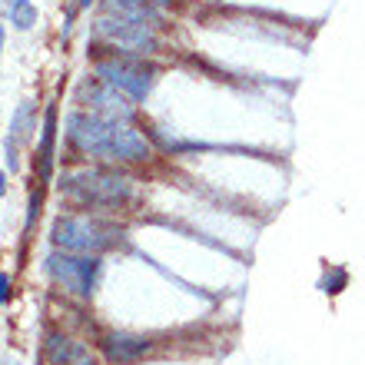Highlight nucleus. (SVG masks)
<instances>
[{
  "mask_svg": "<svg viewBox=\"0 0 365 365\" xmlns=\"http://www.w3.org/2000/svg\"><path fill=\"white\" fill-rule=\"evenodd\" d=\"M67 143L83 156L110 160V163H143L153 156V146L133 123L103 120L87 110H73L67 116Z\"/></svg>",
  "mask_w": 365,
  "mask_h": 365,
  "instance_id": "nucleus-1",
  "label": "nucleus"
},
{
  "mask_svg": "<svg viewBox=\"0 0 365 365\" xmlns=\"http://www.w3.org/2000/svg\"><path fill=\"white\" fill-rule=\"evenodd\" d=\"M60 192L83 210H123L133 200V180L103 166H90V170H73L63 176Z\"/></svg>",
  "mask_w": 365,
  "mask_h": 365,
  "instance_id": "nucleus-2",
  "label": "nucleus"
},
{
  "mask_svg": "<svg viewBox=\"0 0 365 365\" xmlns=\"http://www.w3.org/2000/svg\"><path fill=\"white\" fill-rule=\"evenodd\" d=\"M123 240V230L116 222L96 220V216H80V212H67L57 216L50 226V242L57 250L67 252H87V256H100V252L113 250Z\"/></svg>",
  "mask_w": 365,
  "mask_h": 365,
  "instance_id": "nucleus-3",
  "label": "nucleus"
},
{
  "mask_svg": "<svg viewBox=\"0 0 365 365\" xmlns=\"http://www.w3.org/2000/svg\"><path fill=\"white\" fill-rule=\"evenodd\" d=\"M93 77L103 80L106 87L120 90L130 100H146L156 83V70L143 63V57H130V53H113V57H100L93 63Z\"/></svg>",
  "mask_w": 365,
  "mask_h": 365,
  "instance_id": "nucleus-4",
  "label": "nucleus"
},
{
  "mask_svg": "<svg viewBox=\"0 0 365 365\" xmlns=\"http://www.w3.org/2000/svg\"><path fill=\"white\" fill-rule=\"evenodd\" d=\"M47 272L63 292H70L77 299H90L96 292L100 272H103V259L100 256H87V252L53 250L47 256Z\"/></svg>",
  "mask_w": 365,
  "mask_h": 365,
  "instance_id": "nucleus-5",
  "label": "nucleus"
},
{
  "mask_svg": "<svg viewBox=\"0 0 365 365\" xmlns=\"http://www.w3.org/2000/svg\"><path fill=\"white\" fill-rule=\"evenodd\" d=\"M93 34L100 43H106L116 53H130V57H150L160 50V37L156 27L150 24H133V20H120V17H103L93 24Z\"/></svg>",
  "mask_w": 365,
  "mask_h": 365,
  "instance_id": "nucleus-6",
  "label": "nucleus"
},
{
  "mask_svg": "<svg viewBox=\"0 0 365 365\" xmlns=\"http://www.w3.org/2000/svg\"><path fill=\"white\" fill-rule=\"evenodd\" d=\"M77 103H83V110L103 120H116V123H133V103L130 96H123L120 90L106 87L103 80H83L77 90Z\"/></svg>",
  "mask_w": 365,
  "mask_h": 365,
  "instance_id": "nucleus-7",
  "label": "nucleus"
},
{
  "mask_svg": "<svg viewBox=\"0 0 365 365\" xmlns=\"http://www.w3.org/2000/svg\"><path fill=\"white\" fill-rule=\"evenodd\" d=\"M100 346H103V356L113 365H133L153 352V342L146 336H133V332H106L100 339Z\"/></svg>",
  "mask_w": 365,
  "mask_h": 365,
  "instance_id": "nucleus-8",
  "label": "nucleus"
},
{
  "mask_svg": "<svg viewBox=\"0 0 365 365\" xmlns=\"http://www.w3.org/2000/svg\"><path fill=\"white\" fill-rule=\"evenodd\" d=\"M43 356L50 365H93L90 359V349L83 342L70 336H60V332H50L47 342H43Z\"/></svg>",
  "mask_w": 365,
  "mask_h": 365,
  "instance_id": "nucleus-9",
  "label": "nucleus"
},
{
  "mask_svg": "<svg viewBox=\"0 0 365 365\" xmlns=\"http://www.w3.org/2000/svg\"><path fill=\"white\" fill-rule=\"evenodd\" d=\"M103 14L120 20H133V24H150V27L163 24V10L146 7V4H133V0H103Z\"/></svg>",
  "mask_w": 365,
  "mask_h": 365,
  "instance_id": "nucleus-10",
  "label": "nucleus"
},
{
  "mask_svg": "<svg viewBox=\"0 0 365 365\" xmlns=\"http://www.w3.org/2000/svg\"><path fill=\"white\" fill-rule=\"evenodd\" d=\"M53 140H57V106L50 103L43 113V136H40V176L43 180L53 170Z\"/></svg>",
  "mask_w": 365,
  "mask_h": 365,
  "instance_id": "nucleus-11",
  "label": "nucleus"
},
{
  "mask_svg": "<svg viewBox=\"0 0 365 365\" xmlns=\"http://www.w3.org/2000/svg\"><path fill=\"white\" fill-rule=\"evenodd\" d=\"M4 14L17 30H30L37 24V7L34 0H4Z\"/></svg>",
  "mask_w": 365,
  "mask_h": 365,
  "instance_id": "nucleus-12",
  "label": "nucleus"
},
{
  "mask_svg": "<svg viewBox=\"0 0 365 365\" xmlns=\"http://www.w3.org/2000/svg\"><path fill=\"white\" fill-rule=\"evenodd\" d=\"M0 302H10V276L0 272Z\"/></svg>",
  "mask_w": 365,
  "mask_h": 365,
  "instance_id": "nucleus-13",
  "label": "nucleus"
},
{
  "mask_svg": "<svg viewBox=\"0 0 365 365\" xmlns=\"http://www.w3.org/2000/svg\"><path fill=\"white\" fill-rule=\"evenodd\" d=\"M133 4H146V7H156V10H163L166 4H173V0H133Z\"/></svg>",
  "mask_w": 365,
  "mask_h": 365,
  "instance_id": "nucleus-14",
  "label": "nucleus"
},
{
  "mask_svg": "<svg viewBox=\"0 0 365 365\" xmlns=\"http://www.w3.org/2000/svg\"><path fill=\"white\" fill-rule=\"evenodd\" d=\"M90 4H93V0H77V7H90Z\"/></svg>",
  "mask_w": 365,
  "mask_h": 365,
  "instance_id": "nucleus-15",
  "label": "nucleus"
}]
</instances>
